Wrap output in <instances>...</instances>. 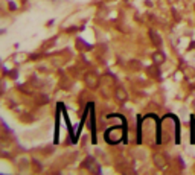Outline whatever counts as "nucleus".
I'll return each mask as SVG.
<instances>
[{"mask_svg": "<svg viewBox=\"0 0 195 175\" xmlns=\"http://www.w3.org/2000/svg\"><path fill=\"white\" fill-rule=\"evenodd\" d=\"M154 163L159 169H166L168 167V163H166V158L162 155V154H154Z\"/></svg>", "mask_w": 195, "mask_h": 175, "instance_id": "f257e3e1", "label": "nucleus"}, {"mask_svg": "<svg viewBox=\"0 0 195 175\" xmlns=\"http://www.w3.org/2000/svg\"><path fill=\"white\" fill-rule=\"evenodd\" d=\"M116 99H117L119 102H122V104L128 101V94H127V91L122 88V87H117V88H116Z\"/></svg>", "mask_w": 195, "mask_h": 175, "instance_id": "f03ea898", "label": "nucleus"}, {"mask_svg": "<svg viewBox=\"0 0 195 175\" xmlns=\"http://www.w3.org/2000/svg\"><path fill=\"white\" fill-rule=\"evenodd\" d=\"M85 84L90 88H96L98 87V76H94V75H87L85 76Z\"/></svg>", "mask_w": 195, "mask_h": 175, "instance_id": "7ed1b4c3", "label": "nucleus"}, {"mask_svg": "<svg viewBox=\"0 0 195 175\" xmlns=\"http://www.w3.org/2000/svg\"><path fill=\"white\" fill-rule=\"evenodd\" d=\"M87 167L91 170V172H99V166H94V160L93 158H87Z\"/></svg>", "mask_w": 195, "mask_h": 175, "instance_id": "20e7f679", "label": "nucleus"}, {"mask_svg": "<svg viewBox=\"0 0 195 175\" xmlns=\"http://www.w3.org/2000/svg\"><path fill=\"white\" fill-rule=\"evenodd\" d=\"M153 60H154V63L156 64H162L163 61H165V57H163V54H154V57H153Z\"/></svg>", "mask_w": 195, "mask_h": 175, "instance_id": "39448f33", "label": "nucleus"}, {"mask_svg": "<svg viewBox=\"0 0 195 175\" xmlns=\"http://www.w3.org/2000/svg\"><path fill=\"white\" fill-rule=\"evenodd\" d=\"M151 37L154 38V40H153V41H154V44H160V43H162V41H160V37H157L154 32H151Z\"/></svg>", "mask_w": 195, "mask_h": 175, "instance_id": "423d86ee", "label": "nucleus"}]
</instances>
